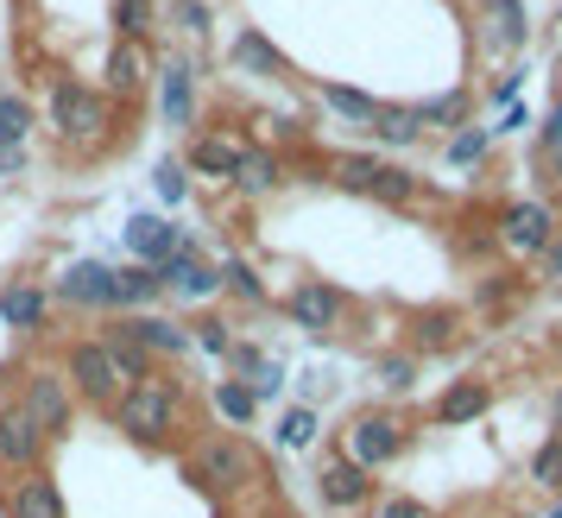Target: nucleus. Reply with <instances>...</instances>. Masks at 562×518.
<instances>
[{
  "label": "nucleus",
  "mask_w": 562,
  "mask_h": 518,
  "mask_svg": "<svg viewBox=\"0 0 562 518\" xmlns=\"http://www.w3.org/2000/svg\"><path fill=\"white\" fill-rule=\"evenodd\" d=\"M45 89H52V139H57V153L70 158V165L102 158L108 146H114V127H121L114 102H108L102 89H89L82 77H70V70H52Z\"/></svg>",
  "instance_id": "nucleus-1"
},
{
  "label": "nucleus",
  "mask_w": 562,
  "mask_h": 518,
  "mask_svg": "<svg viewBox=\"0 0 562 518\" xmlns=\"http://www.w3.org/2000/svg\"><path fill=\"white\" fill-rule=\"evenodd\" d=\"M108 417H114V430L127 442H139V449H178L183 437H190V392H183V380H171V373H153V380H139V386H127L114 405H108Z\"/></svg>",
  "instance_id": "nucleus-2"
},
{
  "label": "nucleus",
  "mask_w": 562,
  "mask_h": 518,
  "mask_svg": "<svg viewBox=\"0 0 562 518\" xmlns=\"http://www.w3.org/2000/svg\"><path fill=\"white\" fill-rule=\"evenodd\" d=\"M183 474H190V487L215 493V499H234V493L259 487V455H254V442H247V437L215 430V437H196V442H190Z\"/></svg>",
  "instance_id": "nucleus-3"
},
{
  "label": "nucleus",
  "mask_w": 562,
  "mask_h": 518,
  "mask_svg": "<svg viewBox=\"0 0 562 518\" xmlns=\"http://www.w3.org/2000/svg\"><path fill=\"white\" fill-rule=\"evenodd\" d=\"M405 442H411V430H405V417L398 412H355L348 417V430H341V442H335V455H348L355 468H392L398 455H405Z\"/></svg>",
  "instance_id": "nucleus-4"
},
{
  "label": "nucleus",
  "mask_w": 562,
  "mask_h": 518,
  "mask_svg": "<svg viewBox=\"0 0 562 518\" xmlns=\"http://www.w3.org/2000/svg\"><path fill=\"white\" fill-rule=\"evenodd\" d=\"M57 373H64L70 398L89 405V412H108V405L121 398V380H114V367H108V354H102V341H95V336L70 341V348L57 354Z\"/></svg>",
  "instance_id": "nucleus-5"
},
{
  "label": "nucleus",
  "mask_w": 562,
  "mask_h": 518,
  "mask_svg": "<svg viewBox=\"0 0 562 518\" xmlns=\"http://www.w3.org/2000/svg\"><path fill=\"white\" fill-rule=\"evenodd\" d=\"M52 304L64 311H82V316H102V311H121V285H114V266L108 259H77L52 279Z\"/></svg>",
  "instance_id": "nucleus-6"
},
{
  "label": "nucleus",
  "mask_w": 562,
  "mask_h": 518,
  "mask_svg": "<svg viewBox=\"0 0 562 518\" xmlns=\"http://www.w3.org/2000/svg\"><path fill=\"white\" fill-rule=\"evenodd\" d=\"M20 405H26V417L38 424V437L45 442H57L70 424H77V398H70V386H64L57 367H26V380H20Z\"/></svg>",
  "instance_id": "nucleus-7"
},
{
  "label": "nucleus",
  "mask_w": 562,
  "mask_h": 518,
  "mask_svg": "<svg viewBox=\"0 0 562 518\" xmlns=\"http://www.w3.org/2000/svg\"><path fill=\"white\" fill-rule=\"evenodd\" d=\"M153 45H127V38H114L102 52V95L114 108H139L153 95Z\"/></svg>",
  "instance_id": "nucleus-8"
},
{
  "label": "nucleus",
  "mask_w": 562,
  "mask_h": 518,
  "mask_svg": "<svg viewBox=\"0 0 562 518\" xmlns=\"http://www.w3.org/2000/svg\"><path fill=\"white\" fill-rule=\"evenodd\" d=\"M158 285H165V297H178V304H209V297H222V266L203 259V247L183 234V247L158 266Z\"/></svg>",
  "instance_id": "nucleus-9"
},
{
  "label": "nucleus",
  "mask_w": 562,
  "mask_h": 518,
  "mask_svg": "<svg viewBox=\"0 0 562 518\" xmlns=\"http://www.w3.org/2000/svg\"><path fill=\"white\" fill-rule=\"evenodd\" d=\"M153 82H158V121L171 133H190L196 127V64L178 52H165L153 64Z\"/></svg>",
  "instance_id": "nucleus-10"
},
{
  "label": "nucleus",
  "mask_w": 562,
  "mask_h": 518,
  "mask_svg": "<svg viewBox=\"0 0 562 518\" xmlns=\"http://www.w3.org/2000/svg\"><path fill=\"white\" fill-rule=\"evenodd\" d=\"M493 228H499V247H506L512 259H543L550 240H557V215L543 203H506Z\"/></svg>",
  "instance_id": "nucleus-11"
},
{
  "label": "nucleus",
  "mask_w": 562,
  "mask_h": 518,
  "mask_svg": "<svg viewBox=\"0 0 562 518\" xmlns=\"http://www.w3.org/2000/svg\"><path fill=\"white\" fill-rule=\"evenodd\" d=\"M45 449L52 442L38 437V424L26 417L20 398H0V468L7 474H32V468H45Z\"/></svg>",
  "instance_id": "nucleus-12"
},
{
  "label": "nucleus",
  "mask_w": 562,
  "mask_h": 518,
  "mask_svg": "<svg viewBox=\"0 0 562 518\" xmlns=\"http://www.w3.org/2000/svg\"><path fill=\"white\" fill-rule=\"evenodd\" d=\"M108 329H121V336L146 354V361H183L190 354V329L183 323H171V316H158V311H139V316H121V323H108Z\"/></svg>",
  "instance_id": "nucleus-13"
},
{
  "label": "nucleus",
  "mask_w": 562,
  "mask_h": 518,
  "mask_svg": "<svg viewBox=\"0 0 562 518\" xmlns=\"http://www.w3.org/2000/svg\"><path fill=\"white\" fill-rule=\"evenodd\" d=\"M0 329H13L20 341L45 336L52 329V291L32 285V279H7L0 285Z\"/></svg>",
  "instance_id": "nucleus-14"
},
{
  "label": "nucleus",
  "mask_w": 562,
  "mask_h": 518,
  "mask_svg": "<svg viewBox=\"0 0 562 518\" xmlns=\"http://www.w3.org/2000/svg\"><path fill=\"white\" fill-rule=\"evenodd\" d=\"M316 499H323L329 513H367V506H373V474L355 468L348 455H329V462L316 468Z\"/></svg>",
  "instance_id": "nucleus-15"
},
{
  "label": "nucleus",
  "mask_w": 562,
  "mask_h": 518,
  "mask_svg": "<svg viewBox=\"0 0 562 518\" xmlns=\"http://www.w3.org/2000/svg\"><path fill=\"white\" fill-rule=\"evenodd\" d=\"M284 316H291L304 336H335V323L348 316V297L335 285H323V279H304V285L284 297Z\"/></svg>",
  "instance_id": "nucleus-16"
},
{
  "label": "nucleus",
  "mask_w": 562,
  "mask_h": 518,
  "mask_svg": "<svg viewBox=\"0 0 562 518\" xmlns=\"http://www.w3.org/2000/svg\"><path fill=\"white\" fill-rule=\"evenodd\" d=\"M121 240H127L133 266H165V259L183 247V228L171 222V215H153V209H139V215H127V228H121Z\"/></svg>",
  "instance_id": "nucleus-17"
},
{
  "label": "nucleus",
  "mask_w": 562,
  "mask_h": 518,
  "mask_svg": "<svg viewBox=\"0 0 562 518\" xmlns=\"http://www.w3.org/2000/svg\"><path fill=\"white\" fill-rule=\"evenodd\" d=\"M0 513L7 518H64V487L52 481V468L13 474V487L0 493Z\"/></svg>",
  "instance_id": "nucleus-18"
},
{
  "label": "nucleus",
  "mask_w": 562,
  "mask_h": 518,
  "mask_svg": "<svg viewBox=\"0 0 562 518\" xmlns=\"http://www.w3.org/2000/svg\"><path fill=\"white\" fill-rule=\"evenodd\" d=\"M228 64L240 70V77H266V82H284V77H291L284 52H279V45H272V38H266L259 26H240V32H234Z\"/></svg>",
  "instance_id": "nucleus-19"
},
{
  "label": "nucleus",
  "mask_w": 562,
  "mask_h": 518,
  "mask_svg": "<svg viewBox=\"0 0 562 518\" xmlns=\"http://www.w3.org/2000/svg\"><path fill=\"white\" fill-rule=\"evenodd\" d=\"M240 153H247V146H240L234 133H196L190 153H183V171H190V178H209V183H228Z\"/></svg>",
  "instance_id": "nucleus-20"
},
{
  "label": "nucleus",
  "mask_w": 562,
  "mask_h": 518,
  "mask_svg": "<svg viewBox=\"0 0 562 518\" xmlns=\"http://www.w3.org/2000/svg\"><path fill=\"white\" fill-rule=\"evenodd\" d=\"M209 412L228 424V437H240V430H254L259 424V398L247 380H234V373H222L215 386H209Z\"/></svg>",
  "instance_id": "nucleus-21"
},
{
  "label": "nucleus",
  "mask_w": 562,
  "mask_h": 518,
  "mask_svg": "<svg viewBox=\"0 0 562 518\" xmlns=\"http://www.w3.org/2000/svg\"><path fill=\"white\" fill-rule=\"evenodd\" d=\"M228 183L240 190V196H247V203H259V196H272V190L284 183V158L272 153V146H247Z\"/></svg>",
  "instance_id": "nucleus-22"
},
{
  "label": "nucleus",
  "mask_w": 562,
  "mask_h": 518,
  "mask_svg": "<svg viewBox=\"0 0 562 518\" xmlns=\"http://www.w3.org/2000/svg\"><path fill=\"white\" fill-rule=\"evenodd\" d=\"M486 405H493V386H486V380H456V386L430 405V417L436 424H474V417H486Z\"/></svg>",
  "instance_id": "nucleus-23"
},
{
  "label": "nucleus",
  "mask_w": 562,
  "mask_h": 518,
  "mask_svg": "<svg viewBox=\"0 0 562 518\" xmlns=\"http://www.w3.org/2000/svg\"><path fill=\"white\" fill-rule=\"evenodd\" d=\"M481 13H486V38H493V45L525 52V38H531V26H525V0H481Z\"/></svg>",
  "instance_id": "nucleus-24"
},
{
  "label": "nucleus",
  "mask_w": 562,
  "mask_h": 518,
  "mask_svg": "<svg viewBox=\"0 0 562 518\" xmlns=\"http://www.w3.org/2000/svg\"><path fill=\"white\" fill-rule=\"evenodd\" d=\"M95 341H102V354H108V367H114V380H121V392H127V386H139V380H153V373H158V367L146 361V354H139V348H133L127 336H121V329H102Z\"/></svg>",
  "instance_id": "nucleus-25"
},
{
  "label": "nucleus",
  "mask_w": 562,
  "mask_h": 518,
  "mask_svg": "<svg viewBox=\"0 0 562 518\" xmlns=\"http://www.w3.org/2000/svg\"><path fill=\"white\" fill-rule=\"evenodd\" d=\"M456 329H461V316L456 311H417L411 316V354H436V348H449L456 341Z\"/></svg>",
  "instance_id": "nucleus-26"
},
{
  "label": "nucleus",
  "mask_w": 562,
  "mask_h": 518,
  "mask_svg": "<svg viewBox=\"0 0 562 518\" xmlns=\"http://www.w3.org/2000/svg\"><path fill=\"white\" fill-rule=\"evenodd\" d=\"M114 285H121V311H153L158 297H165V285H158L153 266H114Z\"/></svg>",
  "instance_id": "nucleus-27"
},
{
  "label": "nucleus",
  "mask_w": 562,
  "mask_h": 518,
  "mask_svg": "<svg viewBox=\"0 0 562 518\" xmlns=\"http://www.w3.org/2000/svg\"><path fill=\"white\" fill-rule=\"evenodd\" d=\"M32 127H38V108L20 89H0V146H26Z\"/></svg>",
  "instance_id": "nucleus-28"
},
{
  "label": "nucleus",
  "mask_w": 562,
  "mask_h": 518,
  "mask_svg": "<svg viewBox=\"0 0 562 518\" xmlns=\"http://www.w3.org/2000/svg\"><path fill=\"white\" fill-rule=\"evenodd\" d=\"M114 38H127V45H146L158 26V0H114Z\"/></svg>",
  "instance_id": "nucleus-29"
},
{
  "label": "nucleus",
  "mask_w": 562,
  "mask_h": 518,
  "mask_svg": "<svg viewBox=\"0 0 562 518\" xmlns=\"http://www.w3.org/2000/svg\"><path fill=\"white\" fill-rule=\"evenodd\" d=\"M316 95H323V108H335V114L355 121V127H373V114H380V102L360 95V89H348V82H316Z\"/></svg>",
  "instance_id": "nucleus-30"
},
{
  "label": "nucleus",
  "mask_w": 562,
  "mask_h": 518,
  "mask_svg": "<svg viewBox=\"0 0 562 518\" xmlns=\"http://www.w3.org/2000/svg\"><path fill=\"white\" fill-rule=\"evenodd\" d=\"M222 291H228V297H240V304H266V279H259V266L254 259H240V254H228L222 259Z\"/></svg>",
  "instance_id": "nucleus-31"
},
{
  "label": "nucleus",
  "mask_w": 562,
  "mask_h": 518,
  "mask_svg": "<svg viewBox=\"0 0 562 518\" xmlns=\"http://www.w3.org/2000/svg\"><path fill=\"white\" fill-rule=\"evenodd\" d=\"M323 171H329V183H341V190L367 196V190H373V171H380V158H373V153H335Z\"/></svg>",
  "instance_id": "nucleus-32"
},
{
  "label": "nucleus",
  "mask_w": 562,
  "mask_h": 518,
  "mask_svg": "<svg viewBox=\"0 0 562 518\" xmlns=\"http://www.w3.org/2000/svg\"><path fill=\"white\" fill-rule=\"evenodd\" d=\"M373 203H385V209H405V203H417V178H411L405 165H385L380 158V171H373V190H367Z\"/></svg>",
  "instance_id": "nucleus-33"
},
{
  "label": "nucleus",
  "mask_w": 562,
  "mask_h": 518,
  "mask_svg": "<svg viewBox=\"0 0 562 518\" xmlns=\"http://www.w3.org/2000/svg\"><path fill=\"white\" fill-rule=\"evenodd\" d=\"M373 139H380V146H417V139H424V127H417V114H411V108H385L380 102V114H373Z\"/></svg>",
  "instance_id": "nucleus-34"
},
{
  "label": "nucleus",
  "mask_w": 562,
  "mask_h": 518,
  "mask_svg": "<svg viewBox=\"0 0 562 518\" xmlns=\"http://www.w3.org/2000/svg\"><path fill=\"white\" fill-rule=\"evenodd\" d=\"M316 437H323L316 405H291V412L279 417V449H316Z\"/></svg>",
  "instance_id": "nucleus-35"
},
{
  "label": "nucleus",
  "mask_w": 562,
  "mask_h": 518,
  "mask_svg": "<svg viewBox=\"0 0 562 518\" xmlns=\"http://www.w3.org/2000/svg\"><path fill=\"white\" fill-rule=\"evenodd\" d=\"M411 114H417V127H461V114H468V89L430 95V102H417Z\"/></svg>",
  "instance_id": "nucleus-36"
},
{
  "label": "nucleus",
  "mask_w": 562,
  "mask_h": 518,
  "mask_svg": "<svg viewBox=\"0 0 562 518\" xmlns=\"http://www.w3.org/2000/svg\"><path fill=\"white\" fill-rule=\"evenodd\" d=\"M493 153V127H456L449 133V165H481V158Z\"/></svg>",
  "instance_id": "nucleus-37"
},
{
  "label": "nucleus",
  "mask_w": 562,
  "mask_h": 518,
  "mask_svg": "<svg viewBox=\"0 0 562 518\" xmlns=\"http://www.w3.org/2000/svg\"><path fill=\"white\" fill-rule=\"evenodd\" d=\"M153 190H158V203H190V171H183V158H158L153 165Z\"/></svg>",
  "instance_id": "nucleus-38"
},
{
  "label": "nucleus",
  "mask_w": 562,
  "mask_h": 518,
  "mask_svg": "<svg viewBox=\"0 0 562 518\" xmlns=\"http://www.w3.org/2000/svg\"><path fill=\"white\" fill-rule=\"evenodd\" d=\"M373 380H380L385 392H411L417 386V354H380V361H373Z\"/></svg>",
  "instance_id": "nucleus-39"
},
{
  "label": "nucleus",
  "mask_w": 562,
  "mask_h": 518,
  "mask_svg": "<svg viewBox=\"0 0 562 518\" xmlns=\"http://www.w3.org/2000/svg\"><path fill=\"white\" fill-rule=\"evenodd\" d=\"M171 26H178L183 38H209V26H215V7H209V0H171Z\"/></svg>",
  "instance_id": "nucleus-40"
},
{
  "label": "nucleus",
  "mask_w": 562,
  "mask_h": 518,
  "mask_svg": "<svg viewBox=\"0 0 562 518\" xmlns=\"http://www.w3.org/2000/svg\"><path fill=\"white\" fill-rule=\"evenodd\" d=\"M190 348H203V354H215V361H228V348H234L228 323H222V316H203V323L190 329Z\"/></svg>",
  "instance_id": "nucleus-41"
},
{
  "label": "nucleus",
  "mask_w": 562,
  "mask_h": 518,
  "mask_svg": "<svg viewBox=\"0 0 562 518\" xmlns=\"http://www.w3.org/2000/svg\"><path fill=\"white\" fill-rule=\"evenodd\" d=\"M247 386H254L259 405H272V398L284 392V361H272V354H266V361H259L254 373H247Z\"/></svg>",
  "instance_id": "nucleus-42"
},
{
  "label": "nucleus",
  "mask_w": 562,
  "mask_h": 518,
  "mask_svg": "<svg viewBox=\"0 0 562 518\" xmlns=\"http://www.w3.org/2000/svg\"><path fill=\"white\" fill-rule=\"evenodd\" d=\"M531 481H537V487H562V437H550L531 455Z\"/></svg>",
  "instance_id": "nucleus-43"
},
{
  "label": "nucleus",
  "mask_w": 562,
  "mask_h": 518,
  "mask_svg": "<svg viewBox=\"0 0 562 518\" xmlns=\"http://www.w3.org/2000/svg\"><path fill=\"white\" fill-rule=\"evenodd\" d=\"M373 518H430L417 499H405V493H385V499H373Z\"/></svg>",
  "instance_id": "nucleus-44"
},
{
  "label": "nucleus",
  "mask_w": 562,
  "mask_h": 518,
  "mask_svg": "<svg viewBox=\"0 0 562 518\" xmlns=\"http://www.w3.org/2000/svg\"><path fill=\"white\" fill-rule=\"evenodd\" d=\"M259 361H266V348H254V341H234V348H228V367H234V380H247V373H254Z\"/></svg>",
  "instance_id": "nucleus-45"
},
{
  "label": "nucleus",
  "mask_w": 562,
  "mask_h": 518,
  "mask_svg": "<svg viewBox=\"0 0 562 518\" xmlns=\"http://www.w3.org/2000/svg\"><path fill=\"white\" fill-rule=\"evenodd\" d=\"M20 171H26V146H0V183L20 178Z\"/></svg>",
  "instance_id": "nucleus-46"
},
{
  "label": "nucleus",
  "mask_w": 562,
  "mask_h": 518,
  "mask_svg": "<svg viewBox=\"0 0 562 518\" xmlns=\"http://www.w3.org/2000/svg\"><path fill=\"white\" fill-rule=\"evenodd\" d=\"M543 146H550V153L562 158V102L550 108V121H543Z\"/></svg>",
  "instance_id": "nucleus-47"
},
{
  "label": "nucleus",
  "mask_w": 562,
  "mask_h": 518,
  "mask_svg": "<svg viewBox=\"0 0 562 518\" xmlns=\"http://www.w3.org/2000/svg\"><path fill=\"white\" fill-rule=\"evenodd\" d=\"M512 95H518V70H506V77L493 82V102H512Z\"/></svg>",
  "instance_id": "nucleus-48"
},
{
  "label": "nucleus",
  "mask_w": 562,
  "mask_h": 518,
  "mask_svg": "<svg viewBox=\"0 0 562 518\" xmlns=\"http://www.w3.org/2000/svg\"><path fill=\"white\" fill-rule=\"evenodd\" d=\"M543 272H550V279L562 285V240H550V254H543Z\"/></svg>",
  "instance_id": "nucleus-49"
},
{
  "label": "nucleus",
  "mask_w": 562,
  "mask_h": 518,
  "mask_svg": "<svg viewBox=\"0 0 562 518\" xmlns=\"http://www.w3.org/2000/svg\"><path fill=\"white\" fill-rule=\"evenodd\" d=\"M525 127H531V108H512L506 127H499V133H525Z\"/></svg>",
  "instance_id": "nucleus-50"
},
{
  "label": "nucleus",
  "mask_w": 562,
  "mask_h": 518,
  "mask_svg": "<svg viewBox=\"0 0 562 518\" xmlns=\"http://www.w3.org/2000/svg\"><path fill=\"white\" fill-rule=\"evenodd\" d=\"M7 380H13V367H7V361H0V386H7Z\"/></svg>",
  "instance_id": "nucleus-51"
},
{
  "label": "nucleus",
  "mask_w": 562,
  "mask_h": 518,
  "mask_svg": "<svg viewBox=\"0 0 562 518\" xmlns=\"http://www.w3.org/2000/svg\"><path fill=\"white\" fill-rule=\"evenodd\" d=\"M557 430H562V392H557Z\"/></svg>",
  "instance_id": "nucleus-52"
},
{
  "label": "nucleus",
  "mask_w": 562,
  "mask_h": 518,
  "mask_svg": "<svg viewBox=\"0 0 562 518\" xmlns=\"http://www.w3.org/2000/svg\"><path fill=\"white\" fill-rule=\"evenodd\" d=\"M550 518H562V499H557V513H550Z\"/></svg>",
  "instance_id": "nucleus-53"
},
{
  "label": "nucleus",
  "mask_w": 562,
  "mask_h": 518,
  "mask_svg": "<svg viewBox=\"0 0 562 518\" xmlns=\"http://www.w3.org/2000/svg\"><path fill=\"white\" fill-rule=\"evenodd\" d=\"M266 518H284V513H266Z\"/></svg>",
  "instance_id": "nucleus-54"
},
{
  "label": "nucleus",
  "mask_w": 562,
  "mask_h": 518,
  "mask_svg": "<svg viewBox=\"0 0 562 518\" xmlns=\"http://www.w3.org/2000/svg\"><path fill=\"white\" fill-rule=\"evenodd\" d=\"M20 7H26V0H20Z\"/></svg>",
  "instance_id": "nucleus-55"
}]
</instances>
